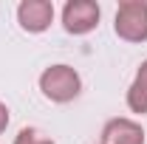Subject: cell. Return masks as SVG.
Returning <instances> with one entry per match:
<instances>
[{"instance_id": "obj_7", "label": "cell", "mask_w": 147, "mask_h": 144, "mask_svg": "<svg viewBox=\"0 0 147 144\" xmlns=\"http://www.w3.org/2000/svg\"><path fill=\"white\" fill-rule=\"evenodd\" d=\"M14 144H54V139L45 136V133L37 130V127H23L17 136H14Z\"/></svg>"}, {"instance_id": "obj_2", "label": "cell", "mask_w": 147, "mask_h": 144, "mask_svg": "<svg viewBox=\"0 0 147 144\" xmlns=\"http://www.w3.org/2000/svg\"><path fill=\"white\" fill-rule=\"evenodd\" d=\"M113 28L125 42H144L147 40V0H125L116 9Z\"/></svg>"}, {"instance_id": "obj_6", "label": "cell", "mask_w": 147, "mask_h": 144, "mask_svg": "<svg viewBox=\"0 0 147 144\" xmlns=\"http://www.w3.org/2000/svg\"><path fill=\"white\" fill-rule=\"evenodd\" d=\"M127 108L133 113H139V116H147V88L144 85L133 82L127 88Z\"/></svg>"}, {"instance_id": "obj_1", "label": "cell", "mask_w": 147, "mask_h": 144, "mask_svg": "<svg viewBox=\"0 0 147 144\" xmlns=\"http://www.w3.org/2000/svg\"><path fill=\"white\" fill-rule=\"evenodd\" d=\"M40 90H42L45 99L65 105V102H71V99L79 96L82 79H79V73L74 71L71 65L59 62V65H51V68H45L40 73Z\"/></svg>"}, {"instance_id": "obj_4", "label": "cell", "mask_w": 147, "mask_h": 144, "mask_svg": "<svg viewBox=\"0 0 147 144\" xmlns=\"http://www.w3.org/2000/svg\"><path fill=\"white\" fill-rule=\"evenodd\" d=\"M17 23L28 34L45 31L54 23V3L51 0H23L17 6Z\"/></svg>"}, {"instance_id": "obj_8", "label": "cell", "mask_w": 147, "mask_h": 144, "mask_svg": "<svg viewBox=\"0 0 147 144\" xmlns=\"http://www.w3.org/2000/svg\"><path fill=\"white\" fill-rule=\"evenodd\" d=\"M133 82H139V85H144V88H147V59L139 65V71H136V79H133Z\"/></svg>"}, {"instance_id": "obj_5", "label": "cell", "mask_w": 147, "mask_h": 144, "mask_svg": "<svg viewBox=\"0 0 147 144\" xmlns=\"http://www.w3.org/2000/svg\"><path fill=\"white\" fill-rule=\"evenodd\" d=\"M102 144H144V130L133 119H110L102 127Z\"/></svg>"}, {"instance_id": "obj_9", "label": "cell", "mask_w": 147, "mask_h": 144, "mask_svg": "<svg viewBox=\"0 0 147 144\" xmlns=\"http://www.w3.org/2000/svg\"><path fill=\"white\" fill-rule=\"evenodd\" d=\"M6 127H9V108L0 102V133H3Z\"/></svg>"}, {"instance_id": "obj_3", "label": "cell", "mask_w": 147, "mask_h": 144, "mask_svg": "<svg viewBox=\"0 0 147 144\" xmlns=\"http://www.w3.org/2000/svg\"><path fill=\"white\" fill-rule=\"evenodd\" d=\"M99 14L102 11L93 0H68L65 9H62V26H65L68 34L82 37L99 26Z\"/></svg>"}]
</instances>
